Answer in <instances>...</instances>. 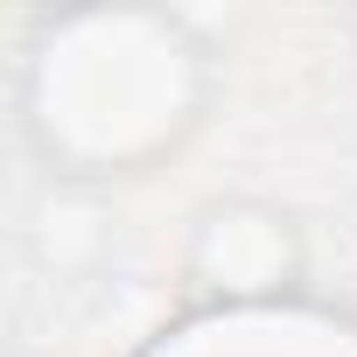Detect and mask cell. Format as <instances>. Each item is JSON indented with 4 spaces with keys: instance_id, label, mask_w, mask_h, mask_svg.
<instances>
[{
    "instance_id": "cell-2",
    "label": "cell",
    "mask_w": 357,
    "mask_h": 357,
    "mask_svg": "<svg viewBox=\"0 0 357 357\" xmlns=\"http://www.w3.org/2000/svg\"><path fill=\"white\" fill-rule=\"evenodd\" d=\"M197 280L211 294H225V308H259L294 280V231L273 211L252 204H225L197 225V252H190Z\"/></svg>"
},
{
    "instance_id": "cell-1",
    "label": "cell",
    "mask_w": 357,
    "mask_h": 357,
    "mask_svg": "<svg viewBox=\"0 0 357 357\" xmlns=\"http://www.w3.org/2000/svg\"><path fill=\"white\" fill-rule=\"evenodd\" d=\"M197 84V50L168 15H77L43 43L29 105L50 154L133 168L190 126Z\"/></svg>"
},
{
    "instance_id": "cell-3",
    "label": "cell",
    "mask_w": 357,
    "mask_h": 357,
    "mask_svg": "<svg viewBox=\"0 0 357 357\" xmlns=\"http://www.w3.org/2000/svg\"><path fill=\"white\" fill-rule=\"evenodd\" d=\"M154 357H357V322L315 315V308H218L190 329H175Z\"/></svg>"
}]
</instances>
